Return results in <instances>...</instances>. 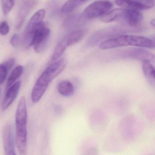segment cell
I'll return each mask as SVG.
<instances>
[{
	"mask_svg": "<svg viewBox=\"0 0 155 155\" xmlns=\"http://www.w3.org/2000/svg\"><path fill=\"white\" fill-rule=\"evenodd\" d=\"M49 84V83L40 75L32 90L31 97L33 103L36 104L39 102L46 91Z\"/></svg>",
	"mask_w": 155,
	"mask_h": 155,
	"instance_id": "obj_10",
	"label": "cell"
},
{
	"mask_svg": "<svg viewBox=\"0 0 155 155\" xmlns=\"http://www.w3.org/2000/svg\"><path fill=\"white\" fill-rule=\"evenodd\" d=\"M15 0H1L2 10L5 15L8 14L14 5Z\"/></svg>",
	"mask_w": 155,
	"mask_h": 155,
	"instance_id": "obj_23",
	"label": "cell"
},
{
	"mask_svg": "<svg viewBox=\"0 0 155 155\" xmlns=\"http://www.w3.org/2000/svg\"><path fill=\"white\" fill-rule=\"evenodd\" d=\"M20 43V37L17 34H15L12 36L10 40V43L13 47H16L19 45Z\"/></svg>",
	"mask_w": 155,
	"mask_h": 155,
	"instance_id": "obj_25",
	"label": "cell"
},
{
	"mask_svg": "<svg viewBox=\"0 0 155 155\" xmlns=\"http://www.w3.org/2000/svg\"><path fill=\"white\" fill-rule=\"evenodd\" d=\"M67 65V61L65 59H61L49 65L41 75L50 84L64 71Z\"/></svg>",
	"mask_w": 155,
	"mask_h": 155,
	"instance_id": "obj_7",
	"label": "cell"
},
{
	"mask_svg": "<svg viewBox=\"0 0 155 155\" xmlns=\"http://www.w3.org/2000/svg\"><path fill=\"white\" fill-rule=\"evenodd\" d=\"M127 46L154 48L155 43L143 36L123 35L104 41L100 44L99 47L101 50H105Z\"/></svg>",
	"mask_w": 155,
	"mask_h": 155,
	"instance_id": "obj_2",
	"label": "cell"
},
{
	"mask_svg": "<svg viewBox=\"0 0 155 155\" xmlns=\"http://www.w3.org/2000/svg\"><path fill=\"white\" fill-rule=\"evenodd\" d=\"M45 11L44 9L39 10L31 17L25 27L22 42L25 48L32 46L34 36L37 30L45 25L43 20Z\"/></svg>",
	"mask_w": 155,
	"mask_h": 155,
	"instance_id": "obj_3",
	"label": "cell"
},
{
	"mask_svg": "<svg viewBox=\"0 0 155 155\" xmlns=\"http://www.w3.org/2000/svg\"><path fill=\"white\" fill-rule=\"evenodd\" d=\"M23 71V67L22 65H18L13 70L7 79V84H6L7 89L15 83V81L22 75Z\"/></svg>",
	"mask_w": 155,
	"mask_h": 155,
	"instance_id": "obj_20",
	"label": "cell"
},
{
	"mask_svg": "<svg viewBox=\"0 0 155 155\" xmlns=\"http://www.w3.org/2000/svg\"><path fill=\"white\" fill-rule=\"evenodd\" d=\"M143 4L147 7L148 9L152 8L154 6V0H136Z\"/></svg>",
	"mask_w": 155,
	"mask_h": 155,
	"instance_id": "obj_26",
	"label": "cell"
},
{
	"mask_svg": "<svg viewBox=\"0 0 155 155\" xmlns=\"http://www.w3.org/2000/svg\"><path fill=\"white\" fill-rule=\"evenodd\" d=\"M85 155H98V152L95 148L90 149Z\"/></svg>",
	"mask_w": 155,
	"mask_h": 155,
	"instance_id": "obj_27",
	"label": "cell"
},
{
	"mask_svg": "<svg viewBox=\"0 0 155 155\" xmlns=\"http://www.w3.org/2000/svg\"><path fill=\"white\" fill-rule=\"evenodd\" d=\"M0 94H1V90H0Z\"/></svg>",
	"mask_w": 155,
	"mask_h": 155,
	"instance_id": "obj_30",
	"label": "cell"
},
{
	"mask_svg": "<svg viewBox=\"0 0 155 155\" xmlns=\"http://www.w3.org/2000/svg\"><path fill=\"white\" fill-rule=\"evenodd\" d=\"M126 9L123 8H116L112 10L103 15L101 21L105 23H110L120 18Z\"/></svg>",
	"mask_w": 155,
	"mask_h": 155,
	"instance_id": "obj_16",
	"label": "cell"
},
{
	"mask_svg": "<svg viewBox=\"0 0 155 155\" xmlns=\"http://www.w3.org/2000/svg\"><path fill=\"white\" fill-rule=\"evenodd\" d=\"M87 1V0H75L76 2L78 5V6L81 5V4H82L83 3Z\"/></svg>",
	"mask_w": 155,
	"mask_h": 155,
	"instance_id": "obj_28",
	"label": "cell"
},
{
	"mask_svg": "<svg viewBox=\"0 0 155 155\" xmlns=\"http://www.w3.org/2000/svg\"><path fill=\"white\" fill-rule=\"evenodd\" d=\"M113 4L108 0H98L89 5L85 9L84 15L88 19L103 15L112 8Z\"/></svg>",
	"mask_w": 155,
	"mask_h": 155,
	"instance_id": "obj_4",
	"label": "cell"
},
{
	"mask_svg": "<svg viewBox=\"0 0 155 155\" xmlns=\"http://www.w3.org/2000/svg\"><path fill=\"white\" fill-rule=\"evenodd\" d=\"M14 62V59H12L0 64V85L5 81L8 71L12 67Z\"/></svg>",
	"mask_w": 155,
	"mask_h": 155,
	"instance_id": "obj_19",
	"label": "cell"
},
{
	"mask_svg": "<svg viewBox=\"0 0 155 155\" xmlns=\"http://www.w3.org/2000/svg\"><path fill=\"white\" fill-rule=\"evenodd\" d=\"M3 141L5 155H16L15 151V141L12 128L10 125L5 127L3 133Z\"/></svg>",
	"mask_w": 155,
	"mask_h": 155,
	"instance_id": "obj_9",
	"label": "cell"
},
{
	"mask_svg": "<svg viewBox=\"0 0 155 155\" xmlns=\"http://www.w3.org/2000/svg\"><path fill=\"white\" fill-rule=\"evenodd\" d=\"M143 72L145 76L148 81L152 84H154L155 83V69L152 63L149 61H143L142 63Z\"/></svg>",
	"mask_w": 155,
	"mask_h": 155,
	"instance_id": "obj_18",
	"label": "cell"
},
{
	"mask_svg": "<svg viewBox=\"0 0 155 155\" xmlns=\"http://www.w3.org/2000/svg\"><path fill=\"white\" fill-rule=\"evenodd\" d=\"M21 85V82L18 81L7 89L2 105V109L3 111L6 110L14 101L19 93Z\"/></svg>",
	"mask_w": 155,
	"mask_h": 155,
	"instance_id": "obj_11",
	"label": "cell"
},
{
	"mask_svg": "<svg viewBox=\"0 0 155 155\" xmlns=\"http://www.w3.org/2000/svg\"><path fill=\"white\" fill-rule=\"evenodd\" d=\"M57 90L62 95L68 97L73 94L74 87L71 82L68 80H65L59 83L57 87Z\"/></svg>",
	"mask_w": 155,
	"mask_h": 155,
	"instance_id": "obj_17",
	"label": "cell"
},
{
	"mask_svg": "<svg viewBox=\"0 0 155 155\" xmlns=\"http://www.w3.org/2000/svg\"><path fill=\"white\" fill-rule=\"evenodd\" d=\"M116 3L118 6L126 10L138 11L148 9L143 4L136 0H116Z\"/></svg>",
	"mask_w": 155,
	"mask_h": 155,
	"instance_id": "obj_14",
	"label": "cell"
},
{
	"mask_svg": "<svg viewBox=\"0 0 155 155\" xmlns=\"http://www.w3.org/2000/svg\"><path fill=\"white\" fill-rule=\"evenodd\" d=\"M151 23L152 25H153V26H155V21L154 19H153V20H152V21H151Z\"/></svg>",
	"mask_w": 155,
	"mask_h": 155,
	"instance_id": "obj_29",
	"label": "cell"
},
{
	"mask_svg": "<svg viewBox=\"0 0 155 155\" xmlns=\"http://www.w3.org/2000/svg\"><path fill=\"white\" fill-rule=\"evenodd\" d=\"M36 4V1L35 0H28L22 4L19 10L17 17L16 27L18 29L21 27L25 19L29 14L31 10L35 6Z\"/></svg>",
	"mask_w": 155,
	"mask_h": 155,
	"instance_id": "obj_13",
	"label": "cell"
},
{
	"mask_svg": "<svg viewBox=\"0 0 155 155\" xmlns=\"http://www.w3.org/2000/svg\"><path fill=\"white\" fill-rule=\"evenodd\" d=\"M124 29H121L120 28H112L108 29H104L98 32L95 34L90 39L88 42V45L89 46H94L98 43L100 41L104 40L106 38L110 37L112 38L114 35H116L118 34L122 33V32L124 31ZM109 38V39H110Z\"/></svg>",
	"mask_w": 155,
	"mask_h": 155,
	"instance_id": "obj_8",
	"label": "cell"
},
{
	"mask_svg": "<svg viewBox=\"0 0 155 155\" xmlns=\"http://www.w3.org/2000/svg\"><path fill=\"white\" fill-rule=\"evenodd\" d=\"M116 56L119 59H132L143 61H147L151 63L155 61V56L150 52L140 48H131L116 53Z\"/></svg>",
	"mask_w": 155,
	"mask_h": 155,
	"instance_id": "obj_5",
	"label": "cell"
},
{
	"mask_svg": "<svg viewBox=\"0 0 155 155\" xmlns=\"http://www.w3.org/2000/svg\"><path fill=\"white\" fill-rule=\"evenodd\" d=\"M67 46L64 40H62L56 45L52 57V62L56 61L62 55L67 48Z\"/></svg>",
	"mask_w": 155,
	"mask_h": 155,
	"instance_id": "obj_21",
	"label": "cell"
},
{
	"mask_svg": "<svg viewBox=\"0 0 155 155\" xmlns=\"http://www.w3.org/2000/svg\"><path fill=\"white\" fill-rule=\"evenodd\" d=\"M15 143L20 155H25L27 147V112L24 97L20 98L15 116Z\"/></svg>",
	"mask_w": 155,
	"mask_h": 155,
	"instance_id": "obj_1",
	"label": "cell"
},
{
	"mask_svg": "<svg viewBox=\"0 0 155 155\" xmlns=\"http://www.w3.org/2000/svg\"><path fill=\"white\" fill-rule=\"evenodd\" d=\"M51 31L45 25L39 28L35 34L33 39L32 46L37 53H41L45 49L48 39L50 37Z\"/></svg>",
	"mask_w": 155,
	"mask_h": 155,
	"instance_id": "obj_6",
	"label": "cell"
},
{
	"mask_svg": "<svg viewBox=\"0 0 155 155\" xmlns=\"http://www.w3.org/2000/svg\"><path fill=\"white\" fill-rule=\"evenodd\" d=\"M78 6L75 0H67L62 6L61 11L62 13H70L74 11Z\"/></svg>",
	"mask_w": 155,
	"mask_h": 155,
	"instance_id": "obj_22",
	"label": "cell"
},
{
	"mask_svg": "<svg viewBox=\"0 0 155 155\" xmlns=\"http://www.w3.org/2000/svg\"><path fill=\"white\" fill-rule=\"evenodd\" d=\"M10 27L8 23L6 21H3L0 24V34L5 35L9 33Z\"/></svg>",
	"mask_w": 155,
	"mask_h": 155,
	"instance_id": "obj_24",
	"label": "cell"
},
{
	"mask_svg": "<svg viewBox=\"0 0 155 155\" xmlns=\"http://www.w3.org/2000/svg\"><path fill=\"white\" fill-rule=\"evenodd\" d=\"M86 31L84 30L74 31L66 35L63 40L67 47L74 45L82 40L86 35Z\"/></svg>",
	"mask_w": 155,
	"mask_h": 155,
	"instance_id": "obj_15",
	"label": "cell"
},
{
	"mask_svg": "<svg viewBox=\"0 0 155 155\" xmlns=\"http://www.w3.org/2000/svg\"><path fill=\"white\" fill-rule=\"evenodd\" d=\"M130 27H135L141 23L143 19V15L138 11L126 10L120 18Z\"/></svg>",
	"mask_w": 155,
	"mask_h": 155,
	"instance_id": "obj_12",
	"label": "cell"
}]
</instances>
